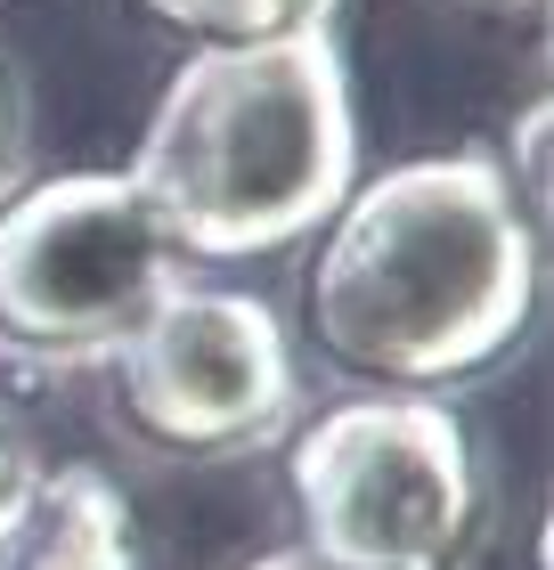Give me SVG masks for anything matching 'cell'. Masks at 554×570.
<instances>
[{
	"label": "cell",
	"instance_id": "cell-9",
	"mask_svg": "<svg viewBox=\"0 0 554 570\" xmlns=\"http://www.w3.org/2000/svg\"><path fill=\"white\" fill-rule=\"evenodd\" d=\"M9 147H17V107H9V73H0V171H9Z\"/></svg>",
	"mask_w": 554,
	"mask_h": 570
},
{
	"label": "cell",
	"instance_id": "cell-5",
	"mask_svg": "<svg viewBox=\"0 0 554 570\" xmlns=\"http://www.w3.org/2000/svg\"><path fill=\"white\" fill-rule=\"evenodd\" d=\"M107 358L123 424L164 456H245L294 424V343L278 309L236 285L172 277Z\"/></svg>",
	"mask_w": 554,
	"mask_h": 570
},
{
	"label": "cell",
	"instance_id": "cell-11",
	"mask_svg": "<svg viewBox=\"0 0 554 570\" xmlns=\"http://www.w3.org/2000/svg\"><path fill=\"white\" fill-rule=\"evenodd\" d=\"M17 481V464H9V440H0V489H9Z\"/></svg>",
	"mask_w": 554,
	"mask_h": 570
},
{
	"label": "cell",
	"instance_id": "cell-6",
	"mask_svg": "<svg viewBox=\"0 0 554 570\" xmlns=\"http://www.w3.org/2000/svg\"><path fill=\"white\" fill-rule=\"evenodd\" d=\"M0 570H139L123 489L98 464H58L0 489Z\"/></svg>",
	"mask_w": 554,
	"mask_h": 570
},
{
	"label": "cell",
	"instance_id": "cell-2",
	"mask_svg": "<svg viewBox=\"0 0 554 570\" xmlns=\"http://www.w3.org/2000/svg\"><path fill=\"white\" fill-rule=\"evenodd\" d=\"M359 179L351 73L327 24L278 41H213L164 82L155 122L130 155L172 253L253 262L334 220Z\"/></svg>",
	"mask_w": 554,
	"mask_h": 570
},
{
	"label": "cell",
	"instance_id": "cell-10",
	"mask_svg": "<svg viewBox=\"0 0 554 570\" xmlns=\"http://www.w3.org/2000/svg\"><path fill=\"white\" fill-rule=\"evenodd\" d=\"M245 570H310L302 554H261V562H245Z\"/></svg>",
	"mask_w": 554,
	"mask_h": 570
},
{
	"label": "cell",
	"instance_id": "cell-7",
	"mask_svg": "<svg viewBox=\"0 0 554 570\" xmlns=\"http://www.w3.org/2000/svg\"><path fill=\"white\" fill-rule=\"evenodd\" d=\"M147 17H164L172 33H188L196 49H213V41L310 33V24L334 17V0H147Z\"/></svg>",
	"mask_w": 554,
	"mask_h": 570
},
{
	"label": "cell",
	"instance_id": "cell-3",
	"mask_svg": "<svg viewBox=\"0 0 554 570\" xmlns=\"http://www.w3.org/2000/svg\"><path fill=\"white\" fill-rule=\"evenodd\" d=\"M285 481L310 570H465L482 538V464L432 392L327 407Z\"/></svg>",
	"mask_w": 554,
	"mask_h": 570
},
{
	"label": "cell",
	"instance_id": "cell-1",
	"mask_svg": "<svg viewBox=\"0 0 554 570\" xmlns=\"http://www.w3.org/2000/svg\"><path fill=\"white\" fill-rule=\"evenodd\" d=\"M538 302V220L497 155H416L334 204L310 318L319 351L383 392H440L506 358Z\"/></svg>",
	"mask_w": 554,
	"mask_h": 570
},
{
	"label": "cell",
	"instance_id": "cell-4",
	"mask_svg": "<svg viewBox=\"0 0 554 570\" xmlns=\"http://www.w3.org/2000/svg\"><path fill=\"white\" fill-rule=\"evenodd\" d=\"M130 171H66L0 204V358L74 375L107 358L179 277Z\"/></svg>",
	"mask_w": 554,
	"mask_h": 570
},
{
	"label": "cell",
	"instance_id": "cell-8",
	"mask_svg": "<svg viewBox=\"0 0 554 570\" xmlns=\"http://www.w3.org/2000/svg\"><path fill=\"white\" fill-rule=\"evenodd\" d=\"M514 171H522V213L546 228V98L522 115V164Z\"/></svg>",
	"mask_w": 554,
	"mask_h": 570
}]
</instances>
